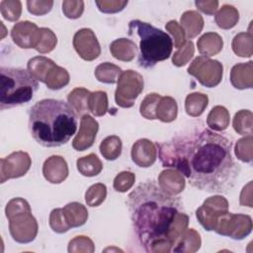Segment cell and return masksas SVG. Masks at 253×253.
Returning <instances> with one entry per match:
<instances>
[{"label": "cell", "instance_id": "obj_1", "mask_svg": "<svg viewBox=\"0 0 253 253\" xmlns=\"http://www.w3.org/2000/svg\"><path fill=\"white\" fill-rule=\"evenodd\" d=\"M227 137L205 128L189 136L158 145L164 167L178 170L194 188L208 193H227L240 173Z\"/></svg>", "mask_w": 253, "mask_h": 253}, {"label": "cell", "instance_id": "obj_2", "mask_svg": "<svg viewBox=\"0 0 253 253\" xmlns=\"http://www.w3.org/2000/svg\"><path fill=\"white\" fill-rule=\"evenodd\" d=\"M133 231L146 252L172 251L187 229L189 216L180 211L181 203L152 182L139 184L127 197Z\"/></svg>", "mask_w": 253, "mask_h": 253}, {"label": "cell", "instance_id": "obj_3", "mask_svg": "<svg viewBox=\"0 0 253 253\" xmlns=\"http://www.w3.org/2000/svg\"><path fill=\"white\" fill-rule=\"evenodd\" d=\"M29 128L42 146L58 147L75 134L77 114L62 100L42 99L29 111Z\"/></svg>", "mask_w": 253, "mask_h": 253}, {"label": "cell", "instance_id": "obj_4", "mask_svg": "<svg viewBox=\"0 0 253 253\" xmlns=\"http://www.w3.org/2000/svg\"><path fill=\"white\" fill-rule=\"evenodd\" d=\"M128 35L139 38L137 63L143 68H152L159 61L170 57L173 49L171 37L162 30L140 20L128 23Z\"/></svg>", "mask_w": 253, "mask_h": 253}, {"label": "cell", "instance_id": "obj_5", "mask_svg": "<svg viewBox=\"0 0 253 253\" xmlns=\"http://www.w3.org/2000/svg\"><path fill=\"white\" fill-rule=\"evenodd\" d=\"M0 109H11L28 103L38 90L39 83L32 74L23 68H0Z\"/></svg>", "mask_w": 253, "mask_h": 253}, {"label": "cell", "instance_id": "obj_6", "mask_svg": "<svg viewBox=\"0 0 253 253\" xmlns=\"http://www.w3.org/2000/svg\"><path fill=\"white\" fill-rule=\"evenodd\" d=\"M117 84L115 92L116 104L122 108H131L143 90L144 81L142 75L132 69L123 71Z\"/></svg>", "mask_w": 253, "mask_h": 253}, {"label": "cell", "instance_id": "obj_7", "mask_svg": "<svg viewBox=\"0 0 253 253\" xmlns=\"http://www.w3.org/2000/svg\"><path fill=\"white\" fill-rule=\"evenodd\" d=\"M187 71L203 86L212 88L221 82L223 66L218 60L200 55L191 62Z\"/></svg>", "mask_w": 253, "mask_h": 253}, {"label": "cell", "instance_id": "obj_8", "mask_svg": "<svg viewBox=\"0 0 253 253\" xmlns=\"http://www.w3.org/2000/svg\"><path fill=\"white\" fill-rule=\"evenodd\" d=\"M217 234L241 240L252 231V218L248 214L226 212L217 219L214 230Z\"/></svg>", "mask_w": 253, "mask_h": 253}, {"label": "cell", "instance_id": "obj_9", "mask_svg": "<svg viewBox=\"0 0 253 253\" xmlns=\"http://www.w3.org/2000/svg\"><path fill=\"white\" fill-rule=\"evenodd\" d=\"M9 231L12 238L18 243H30L38 234V222L32 214V211H25L10 217Z\"/></svg>", "mask_w": 253, "mask_h": 253}, {"label": "cell", "instance_id": "obj_10", "mask_svg": "<svg viewBox=\"0 0 253 253\" xmlns=\"http://www.w3.org/2000/svg\"><path fill=\"white\" fill-rule=\"evenodd\" d=\"M227 211V200L222 196L215 195L209 197L203 205L197 209L196 216L198 221L207 231H212L215 228L218 217Z\"/></svg>", "mask_w": 253, "mask_h": 253}, {"label": "cell", "instance_id": "obj_11", "mask_svg": "<svg viewBox=\"0 0 253 253\" xmlns=\"http://www.w3.org/2000/svg\"><path fill=\"white\" fill-rule=\"evenodd\" d=\"M32 165L30 155L25 151H15L0 160V183L24 176Z\"/></svg>", "mask_w": 253, "mask_h": 253}, {"label": "cell", "instance_id": "obj_12", "mask_svg": "<svg viewBox=\"0 0 253 253\" xmlns=\"http://www.w3.org/2000/svg\"><path fill=\"white\" fill-rule=\"evenodd\" d=\"M73 47L84 60L92 61L101 54V46L95 33L89 28L78 30L73 37Z\"/></svg>", "mask_w": 253, "mask_h": 253}, {"label": "cell", "instance_id": "obj_13", "mask_svg": "<svg viewBox=\"0 0 253 253\" xmlns=\"http://www.w3.org/2000/svg\"><path fill=\"white\" fill-rule=\"evenodd\" d=\"M13 42L21 48H35L42 38V29L30 21H22L15 24L11 30Z\"/></svg>", "mask_w": 253, "mask_h": 253}, {"label": "cell", "instance_id": "obj_14", "mask_svg": "<svg viewBox=\"0 0 253 253\" xmlns=\"http://www.w3.org/2000/svg\"><path fill=\"white\" fill-rule=\"evenodd\" d=\"M99 124L93 117L88 114L82 116L79 130L72 140V147L77 151H84L90 148L96 139Z\"/></svg>", "mask_w": 253, "mask_h": 253}, {"label": "cell", "instance_id": "obj_15", "mask_svg": "<svg viewBox=\"0 0 253 253\" xmlns=\"http://www.w3.org/2000/svg\"><path fill=\"white\" fill-rule=\"evenodd\" d=\"M130 155L134 164L142 168H147L152 166L156 161L157 148L149 139L140 138L132 144Z\"/></svg>", "mask_w": 253, "mask_h": 253}, {"label": "cell", "instance_id": "obj_16", "mask_svg": "<svg viewBox=\"0 0 253 253\" xmlns=\"http://www.w3.org/2000/svg\"><path fill=\"white\" fill-rule=\"evenodd\" d=\"M42 175L51 184H60L68 176V165L65 159L59 155L48 157L42 165Z\"/></svg>", "mask_w": 253, "mask_h": 253}, {"label": "cell", "instance_id": "obj_17", "mask_svg": "<svg viewBox=\"0 0 253 253\" xmlns=\"http://www.w3.org/2000/svg\"><path fill=\"white\" fill-rule=\"evenodd\" d=\"M158 185L165 193L176 196L185 189V178L176 169H165L158 176Z\"/></svg>", "mask_w": 253, "mask_h": 253}, {"label": "cell", "instance_id": "obj_18", "mask_svg": "<svg viewBox=\"0 0 253 253\" xmlns=\"http://www.w3.org/2000/svg\"><path fill=\"white\" fill-rule=\"evenodd\" d=\"M230 82L239 90L251 89L253 86V62H241L235 64L230 71Z\"/></svg>", "mask_w": 253, "mask_h": 253}, {"label": "cell", "instance_id": "obj_19", "mask_svg": "<svg viewBox=\"0 0 253 253\" xmlns=\"http://www.w3.org/2000/svg\"><path fill=\"white\" fill-rule=\"evenodd\" d=\"M110 51L116 59L128 62L131 61L137 54V46L133 41L121 38L111 42Z\"/></svg>", "mask_w": 253, "mask_h": 253}, {"label": "cell", "instance_id": "obj_20", "mask_svg": "<svg viewBox=\"0 0 253 253\" xmlns=\"http://www.w3.org/2000/svg\"><path fill=\"white\" fill-rule=\"evenodd\" d=\"M197 46L199 52L204 55L211 57L217 54L223 46L222 38L213 32H209L204 34L197 42Z\"/></svg>", "mask_w": 253, "mask_h": 253}, {"label": "cell", "instance_id": "obj_21", "mask_svg": "<svg viewBox=\"0 0 253 253\" xmlns=\"http://www.w3.org/2000/svg\"><path fill=\"white\" fill-rule=\"evenodd\" d=\"M180 26L183 28L188 39L196 38L204 28V19L202 15L195 10L186 11L180 19Z\"/></svg>", "mask_w": 253, "mask_h": 253}, {"label": "cell", "instance_id": "obj_22", "mask_svg": "<svg viewBox=\"0 0 253 253\" xmlns=\"http://www.w3.org/2000/svg\"><path fill=\"white\" fill-rule=\"evenodd\" d=\"M62 211L66 222L71 228L79 227L85 224L88 219L87 209L85 208V206L77 202L67 204L62 208Z\"/></svg>", "mask_w": 253, "mask_h": 253}, {"label": "cell", "instance_id": "obj_23", "mask_svg": "<svg viewBox=\"0 0 253 253\" xmlns=\"http://www.w3.org/2000/svg\"><path fill=\"white\" fill-rule=\"evenodd\" d=\"M202 244L200 233L194 228L186 229L178 238L175 247L172 248L174 252H196L200 249Z\"/></svg>", "mask_w": 253, "mask_h": 253}, {"label": "cell", "instance_id": "obj_24", "mask_svg": "<svg viewBox=\"0 0 253 253\" xmlns=\"http://www.w3.org/2000/svg\"><path fill=\"white\" fill-rule=\"evenodd\" d=\"M91 92L83 87L74 88L67 96L68 104L79 116H84L89 112V97Z\"/></svg>", "mask_w": 253, "mask_h": 253}, {"label": "cell", "instance_id": "obj_25", "mask_svg": "<svg viewBox=\"0 0 253 253\" xmlns=\"http://www.w3.org/2000/svg\"><path fill=\"white\" fill-rule=\"evenodd\" d=\"M178 114V106L174 98L170 96L161 97L156 107V120L163 123H171L176 120Z\"/></svg>", "mask_w": 253, "mask_h": 253}, {"label": "cell", "instance_id": "obj_26", "mask_svg": "<svg viewBox=\"0 0 253 253\" xmlns=\"http://www.w3.org/2000/svg\"><path fill=\"white\" fill-rule=\"evenodd\" d=\"M214 21L220 29H232L239 21V12L234 6L225 4L215 13Z\"/></svg>", "mask_w": 253, "mask_h": 253}, {"label": "cell", "instance_id": "obj_27", "mask_svg": "<svg viewBox=\"0 0 253 253\" xmlns=\"http://www.w3.org/2000/svg\"><path fill=\"white\" fill-rule=\"evenodd\" d=\"M55 65V62L45 56H35L28 61L27 68L32 76L43 83L49 69Z\"/></svg>", "mask_w": 253, "mask_h": 253}, {"label": "cell", "instance_id": "obj_28", "mask_svg": "<svg viewBox=\"0 0 253 253\" xmlns=\"http://www.w3.org/2000/svg\"><path fill=\"white\" fill-rule=\"evenodd\" d=\"M230 122V116L227 109L223 106L213 107L208 115L207 125L213 130L222 131L227 128Z\"/></svg>", "mask_w": 253, "mask_h": 253}, {"label": "cell", "instance_id": "obj_29", "mask_svg": "<svg viewBox=\"0 0 253 253\" xmlns=\"http://www.w3.org/2000/svg\"><path fill=\"white\" fill-rule=\"evenodd\" d=\"M76 166L79 173L85 177L97 176L103 169L102 161L94 153H90L86 156L78 158L76 161Z\"/></svg>", "mask_w": 253, "mask_h": 253}, {"label": "cell", "instance_id": "obj_30", "mask_svg": "<svg viewBox=\"0 0 253 253\" xmlns=\"http://www.w3.org/2000/svg\"><path fill=\"white\" fill-rule=\"evenodd\" d=\"M233 52L240 57H251L253 54V35L252 32H242L237 34L231 43Z\"/></svg>", "mask_w": 253, "mask_h": 253}, {"label": "cell", "instance_id": "obj_31", "mask_svg": "<svg viewBox=\"0 0 253 253\" xmlns=\"http://www.w3.org/2000/svg\"><path fill=\"white\" fill-rule=\"evenodd\" d=\"M69 74L67 70L61 66L53 65L47 72L43 83L50 90H59L69 83Z\"/></svg>", "mask_w": 253, "mask_h": 253}, {"label": "cell", "instance_id": "obj_32", "mask_svg": "<svg viewBox=\"0 0 253 253\" xmlns=\"http://www.w3.org/2000/svg\"><path fill=\"white\" fill-rule=\"evenodd\" d=\"M123 70L118 65L111 62L100 63L94 71L96 79L102 83L115 84L118 82Z\"/></svg>", "mask_w": 253, "mask_h": 253}, {"label": "cell", "instance_id": "obj_33", "mask_svg": "<svg viewBox=\"0 0 253 253\" xmlns=\"http://www.w3.org/2000/svg\"><path fill=\"white\" fill-rule=\"evenodd\" d=\"M209 104V97L200 92L187 95L185 99V111L191 117L201 116Z\"/></svg>", "mask_w": 253, "mask_h": 253}, {"label": "cell", "instance_id": "obj_34", "mask_svg": "<svg viewBox=\"0 0 253 253\" xmlns=\"http://www.w3.org/2000/svg\"><path fill=\"white\" fill-rule=\"evenodd\" d=\"M123 143L118 135H109L102 140L99 149L102 156L110 161L116 160L122 153Z\"/></svg>", "mask_w": 253, "mask_h": 253}, {"label": "cell", "instance_id": "obj_35", "mask_svg": "<svg viewBox=\"0 0 253 253\" xmlns=\"http://www.w3.org/2000/svg\"><path fill=\"white\" fill-rule=\"evenodd\" d=\"M232 126L234 130L241 135H252L253 114L249 110L238 111L233 118Z\"/></svg>", "mask_w": 253, "mask_h": 253}, {"label": "cell", "instance_id": "obj_36", "mask_svg": "<svg viewBox=\"0 0 253 253\" xmlns=\"http://www.w3.org/2000/svg\"><path fill=\"white\" fill-rule=\"evenodd\" d=\"M89 112L95 117H102L108 112V96L104 91H95L89 97Z\"/></svg>", "mask_w": 253, "mask_h": 253}, {"label": "cell", "instance_id": "obj_37", "mask_svg": "<svg viewBox=\"0 0 253 253\" xmlns=\"http://www.w3.org/2000/svg\"><path fill=\"white\" fill-rule=\"evenodd\" d=\"M107 197V187L103 183H96L85 193V202L89 207H99Z\"/></svg>", "mask_w": 253, "mask_h": 253}, {"label": "cell", "instance_id": "obj_38", "mask_svg": "<svg viewBox=\"0 0 253 253\" xmlns=\"http://www.w3.org/2000/svg\"><path fill=\"white\" fill-rule=\"evenodd\" d=\"M161 97L157 93H149L144 97L139 106V113L144 119L156 120V107Z\"/></svg>", "mask_w": 253, "mask_h": 253}, {"label": "cell", "instance_id": "obj_39", "mask_svg": "<svg viewBox=\"0 0 253 253\" xmlns=\"http://www.w3.org/2000/svg\"><path fill=\"white\" fill-rule=\"evenodd\" d=\"M2 17L9 22H16L22 14V2L19 0H2L0 2Z\"/></svg>", "mask_w": 253, "mask_h": 253}, {"label": "cell", "instance_id": "obj_40", "mask_svg": "<svg viewBox=\"0 0 253 253\" xmlns=\"http://www.w3.org/2000/svg\"><path fill=\"white\" fill-rule=\"evenodd\" d=\"M253 138L252 135H245L244 137L237 140L235 144V155L236 157L247 163H251L253 160Z\"/></svg>", "mask_w": 253, "mask_h": 253}, {"label": "cell", "instance_id": "obj_41", "mask_svg": "<svg viewBox=\"0 0 253 253\" xmlns=\"http://www.w3.org/2000/svg\"><path fill=\"white\" fill-rule=\"evenodd\" d=\"M67 251L69 253L74 252H87V253H92L95 251V246L93 241L88 237L84 235H79L71 239L68 243V248Z\"/></svg>", "mask_w": 253, "mask_h": 253}, {"label": "cell", "instance_id": "obj_42", "mask_svg": "<svg viewBox=\"0 0 253 253\" xmlns=\"http://www.w3.org/2000/svg\"><path fill=\"white\" fill-rule=\"evenodd\" d=\"M195 52V47H194V43L192 41H188L186 42L185 45L178 48V50L176 52H174L173 56H172V62L175 66H184L186 65L190 59L193 57Z\"/></svg>", "mask_w": 253, "mask_h": 253}, {"label": "cell", "instance_id": "obj_43", "mask_svg": "<svg viewBox=\"0 0 253 253\" xmlns=\"http://www.w3.org/2000/svg\"><path fill=\"white\" fill-rule=\"evenodd\" d=\"M42 29V38L39 45L36 47V50L40 53H47L54 49L57 43V38L55 34L48 28Z\"/></svg>", "mask_w": 253, "mask_h": 253}, {"label": "cell", "instance_id": "obj_44", "mask_svg": "<svg viewBox=\"0 0 253 253\" xmlns=\"http://www.w3.org/2000/svg\"><path fill=\"white\" fill-rule=\"evenodd\" d=\"M49 226L56 233H64L71 228L65 220L62 209L57 208L51 211L49 214Z\"/></svg>", "mask_w": 253, "mask_h": 253}, {"label": "cell", "instance_id": "obj_45", "mask_svg": "<svg viewBox=\"0 0 253 253\" xmlns=\"http://www.w3.org/2000/svg\"><path fill=\"white\" fill-rule=\"evenodd\" d=\"M135 182V175L129 171L120 172L114 179L113 187L117 192L125 193L128 191Z\"/></svg>", "mask_w": 253, "mask_h": 253}, {"label": "cell", "instance_id": "obj_46", "mask_svg": "<svg viewBox=\"0 0 253 253\" xmlns=\"http://www.w3.org/2000/svg\"><path fill=\"white\" fill-rule=\"evenodd\" d=\"M84 11V2L81 0H65L62 2V12L68 19H78Z\"/></svg>", "mask_w": 253, "mask_h": 253}, {"label": "cell", "instance_id": "obj_47", "mask_svg": "<svg viewBox=\"0 0 253 253\" xmlns=\"http://www.w3.org/2000/svg\"><path fill=\"white\" fill-rule=\"evenodd\" d=\"M165 29L172 35L174 38V46L176 48H180L185 45L186 43V34L180 24L175 21L171 20L165 25Z\"/></svg>", "mask_w": 253, "mask_h": 253}, {"label": "cell", "instance_id": "obj_48", "mask_svg": "<svg viewBox=\"0 0 253 253\" xmlns=\"http://www.w3.org/2000/svg\"><path fill=\"white\" fill-rule=\"evenodd\" d=\"M99 11L105 14H114L121 12L127 5V0H102L95 2Z\"/></svg>", "mask_w": 253, "mask_h": 253}, {"label": "cell", "instance_id": "obj_49", "mask_svg": "<svg viewBox=\"0 0 253 253\" xmlns=\"http://www.w3.org/2000/svg\"><path fill=\"white\" fill-rule=\"evenodd\" d=\"M53 6V1L47 0H28L27 1V7L28 11L35 16H42L47 14Z\"/></svg>", "mask_w": 253, "mask_h": 253}, {"label": "cell", "instance_id": "obj_50", "mask_svg": "<svg viewBox=\"0 0 253 253\" xmlns=\"http://www.w3.org/2000/svg\"><path fill=\"white\" fill-rule=\"evenodd\" d=\"M25 211H32L29 203L23 198H14L10 200L5 208V214L6 217H10L16 213Z\"/></svg>", "mask_w": 253, "mask_h": 253}, {"label": "cell", "instance_id": "obj_51", "mask_svg": "<svg viewBox=\"0 0 253 253\" xmlns=\"http://www.w3.org/2000/svg\"><path fill=\"white\" fill-rule=\"evenodd\" d=\"M195 5L201 12L207 15H213L218 7V1L216 0H198L195 1Z\"/></svg>", "mask_w": 253, "mask_h": 253}]
</instances>
